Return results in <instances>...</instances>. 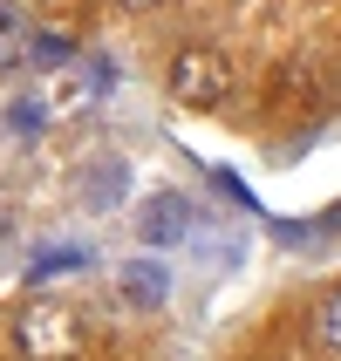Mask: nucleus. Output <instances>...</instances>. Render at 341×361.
<instances>
[{
  "instance_id": "obj_7",
  "label": "nucleus",
  "mask_w": 341,
  "mask_h": 361,
  "mask_svg": "<svg viewBox=\"0 0 341 361\" xmlns=\"http://www.w3.org/2000/svg\"><path fill=\"white\" fill-rule=\"evenodd\" d=\"M314 334H321V341H328V348H335V355H341V286H335V293H328L321 307H314Z\"/></svg>"
},
{
  "instance_id": "obj_1",
  "label": "nucleus",
  "mask_w": 341,
  "mask_h": 361,
  "mask_svg": "<svg viewBox=\"0 0 341 361\" xmlns=\"http://www.w3.org/2000/svg\"><path fill=\"white\" fill-rule=\"evenodd\" d=\"M14 348H20V361H82L89 321L68 300H28L14 314Z\"/></svg>"
},
{
  "instance_id": "obj_4",
  "label": "nucleus",
  "mask_w": 341,
  "mask_h": 361,
  "mask_svg": "<svg viewBox=\"0 0 341 361\" xmlns=\"http://www.w3.org/2000/svg\"><path fill=\"white\" fill-rule=\"evenodd\" d=\"M116 300L150 314V307H164V300H171V273H164L157 259H130V266L116 273Z\"/></svg>"
},
{
  "instance_id": "obj_3",
  "label": "nucleus",
  "mask_w": 341,
  "mask_h": 361,
  "mask_svg": "<svg viewBox=\"0 0 341 361\" xmlns=\"http://www.w3.org/2000/svg\"><path fill=\"white\" fill-rule=\"evenodd\" d=\"M184 232H191V204H184L178 191H150V198H143V212H137L143 252H164V245H178Z\"/></svg>"
},
{
  "instance_id": "obj_8",
  "label": "nucleus",
  "mask_w": 341,
  "mask_h": 361,
  "mask_svg": "<svg viewBox=\"0 0 341 361\" xmlns=\"http://www.w3.org/2000/svg\"><path fill=\"white\" fill-rule=\"evenodd\" d=\"M7 239H14V204L0 198V245H7Z\"/></svg>"
},
{
  "instance_id": "obj_9",
  "label": "nucleus",
  "mask_w": 341,
  "mask_h": 361,
  "mask_svg": "<svg viewBox=\"0 0 341 361\" xmlns=\"http://www.w3.org/2000/svg\"><path fill=\"white\" fill-rule=\"evenodd\" d=\"M123 7H130V14H157L164 0H123Z\"/></svg>"
},
{
  "instance_id": "obj_6",
  "label": "nucleus",
  "mask_w": 341,
  "mask_h": 361,
  "mask_svg": "<svg viewBox=\"0 0 341 361\" xmlns=\"http://www.w3.org/2000/svg\"><path fill=\"white\" fill-rule=\"evenodd\" d=\"M82 198H89V212H116L123 204V171L116 164H96V171L82 178Z\"/></svg>"
},
{
  "instance_id": "obj_2",
  "label": "nucleus",
  "mask_w": 341,
  "mask_h": 361,
  "mask_svg": "<svg viewBox=\"0 0 341 361\" xmlns=\"http://www.w3.org/2000/svg\"><path fill=\"white\" fill-rule=\"evenodd\" d=\"M164 89H171V102H184V109H219L225 96H232V61L219 55V48H178L171 55V68H164Z\"/></svg>"
},
{
  "instance_id": "obj_5",
  "label": "nucleus",
  "mask_w": 341,
  "mask_h": 361,
  "mask_svg": "<svg viewBox=\"0 0 341 361\" xmlns=\"http://www.w3.org/2000/svg\"><path fill=\"white\" fill-rule=\"evenodd\" d=\"M35 61V27L14 14V7H0V75H14Z\"/></svg>"
}]
</instances>
